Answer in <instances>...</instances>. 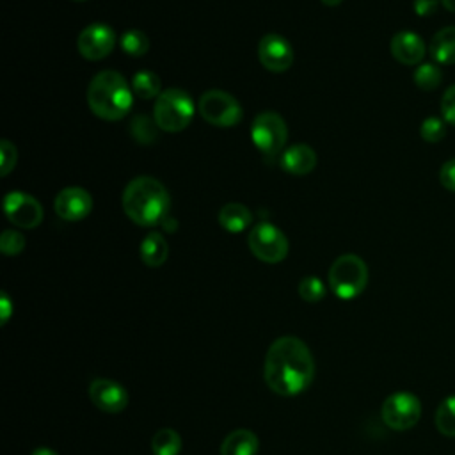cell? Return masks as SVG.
I'll return each instance as SVG.
<instances>
[{
    "mask_svg": "<svg viewBox=\"0 0 455 455\" xmlns=\"http://www.w3.org/2000/svg\"><path fill=\"white\" fill-rule=\"evenodd\" d=\"M132 91L133 94H137L142 100H151V98H158L162 92V84L156 73L153 71H137L132 78Z\"/></svg>",
    "mask_w": 455,
    "mask_h": 455,
    "instance_id": "cell-21",
    "label": "cell"
},
{
    "mask_svg": "<svg viewBox=\"0 0 455 455\" xmlns=\"http://www.w3.org/2000/svg\"><path fill=\"white\" fill-rule=\"evenodd\" d=\"M391 55L405 66L419 64V60L425 57V43L423 39L411 30L396 32L389 43Z\"/></svg>",
    "mask_w": 455,
    "mask_h": 455,
    "instance_id": "cell-15",
    "label": "cell"
},
{
    "mask_svg": "<svg viewBox=\"0 0 455 455\" xmlns=\"http://www.w3.org/2000/svg\"><path fill=\"white\" fill-rule=\"evenodd\" d=\"M0 307H2V313H0V322L5 323L12 313V302L9 299L7 293H2V299H0Z\"/></svg>",
    "mask_w": 455,
    "mask_h": 455,
    "instance_id": "cell-34",
    "label": "cell"
},
{
    "mask_svg": "<svg viewBox=\"0 0 455 455\" xmlns=\"http://www.w3.org/2000/svg\"><path fill=\"white\" fill-rule=\"evenodd\" d=\"M435 428L446 435V437H455V395L446 396L434 416Z\"/></svg>",
    "mask_w": 455,
    "mask_h": 455,
    "instance_id": "cell-23",
    "label": "cell"
},
{
    "mask_svg": "<svg viewBox=\"0 0 455 455\" xmlns=\"http://www.w3.org/2000/svg\"><path fill=\"white\" fill-rule=\"evenodd\" d=\"M323 5H329V7H336L338 4H341L343 0H320Z\"/></svg>",
    "mask_w": 455,
    "mask_h": 455,
    "instance_id": "cell-37",
    "label": "cell"
},
{
    "mask_svg": "<svg viewBox=\"0 0 455 455\" xmlns=\"http://www.w3.org/2000/svg\"><path fill=\"white\" fill-rule=\"evenodd\" d=\"M368 267L355 254H341L329 268V286L338 299L350 300L364 291Z\"/></svg>",
    "mask_w": 455,
    "mask_h": 455,
    "instance_id": "cell-5",
    "label": "cell"
},
{
    "mask_svg": "<svg viewBox=\"0 0 455 455\" xmlns=\"http://www.w3.org/2000/svg\"><path fill=\"white\" fill-rule=\"evenodd\" d=\"M293 48L286 37L279 34H265L258 44V59L265 69L283 73L293 64Z\"/></svg>",
    "mask_w": 455,
    "mask_h": 455,
    "instance_id": "cell-12",
    "label": "cell"
},
{
    "mask_svg": "<svg viewBox=\"0 0 455 455\" xmlns=\"http://www.w3.org/2000/svg\"><path fill=\"white\" fill-rule=\"evenodd\" d=\"M258 437L247 428L233 430L220 446V455H256L258 453Z\"/></svg>",
    "mask_w": 455,
    "mask_h": 455,
    "instance_id": "cell-18",
    "label": "cell"
},
{
    "mask_svg": "<svg viewBox=\"0 0 455 455\" xmlns=\"http://www.w3.org/2000/svg\"><path fill=\"white\" fill-rule=\"evenodd\" d=\"M4 212L14 226L27 229L37 228L44 215L39 201L21 190H12L5 196Z\"/></svg>",
    "mask_w": 455,
    "mask_h": 455,
    "instance_id": "cell-11",
    "label": "cell"
},
{
    "mask_svg": "<svg viewBox=\"0 0 455 455\" xmlns=\"http://www.w3.org/2000/svg\"><path fill=\"white\" fill-rule=\"evenodd\" d=\"M281 167L293 176H306L316 167V153L307 144H293L281 153Z\"/></svg>",
    "mask_w": 455,
    "mask_h": 455,
    "instance_id": "cell-16",
    "label": "cell"
},
{
    "mask_svg": "<svg viewBox=\"0 0 455 455\" xmlns=\"http://www.w3.org/2000/svg\"><path fill=\"white\" fill-rule=\"evenodd\" d=\"M76 2H82V0H76Z\"/></svg>",
    "mask_w": 455,
    "mask_h": 455,
    "instance_id": "cell-38",
    "label": "cell"
},
{
    "mask_svg": "<svg viewBox=\"0 0 455 455\" xmlns=\"http://www.w3.org/2000/svg\"><path fill=\"white\" fill-rule=\"evenodd\" d=\"M439 0H414V12L418 16H430L437 11Z\"/></svg>",
    "mask_w": 455,
    "mask_h": 455,
    "instance_id": "cell-33",
    "label": "cell"
},
{
    "mask_svg": "<svg viewBox=\"0 0 455 455\" xmlns=\"http://www.w3.org/2000/svg\"><path fill=\"white\" fill-rule=\"evenodd\" d=\"M32 455H59V453L50 450V448H37V450L32 451Z\"/></svg>",
    "mask_w": 455,
    "mask_h": 455,
    "instance_id": "cell-35",
    "label": "cell"
},
{
    "mask_svg": "<svg viewBox=\"0 0 455 455\" xmlns=\"http://www.w3.org/2000/svg\"><path fill=\"white\" fill-rule=\"evenodd\" d=\"M443 80V71L434 62H423L414 69V84L423 91L435 89Z\"/></svg>",
    "mask_w": 455,
    "mask_h": 455,
    "instance_id": "cell-24",
    "label": "cell"
},
{
    "mask_svg": "<svg viewBox=\"0 0 455 455\" xmlns=\"http://www.w3.org/2000/svg\"><path fill=\"white\" fill-rule=\"evenodd\" d=\"M197 110L208 124L220 126V128H229L238 124L243 116L242 105L238 103V100L233 94L220 89L204 91L199 98Z\"/></svg>",
    "mask_w": 455,
    "mask_h": 455,
    "instance_id": "cell-6",
    "label": "cell"
},
{
    "mask_svg": "<svg viewBox=\"0 0 455 455\" xmlns=\"http://www.w3.org/2000/svg\"><path fill=\"white\" fill-rule=\"evenodd\" d=\"M155 455H178L181 451V437L172 428H160L151 441Z\"/></svg>",
    "mask_w": 455,
    "mask_h": 455,
    "instance_id": "cell-22",
    "label": "cell"
},
{
    "mask_svg": "<svg viewBox=\"0 0 455 455\" xmlns=\"http://www.w3.org/2000/svg\"><path fill=\"white\" fill-rule=\"evenodd\" d=\"M155 126L156 123L148 119L146 116H139L133 119L132 123V135L139 140V142H151L155 139Z\"/></svg>",
    "mask_w": 455,
    "mask_h": 455,
    "instance_id": "cell-29",
    "label": "cell"
},
{
    "mask_svg": "<svg viewBox=\"0 0 455 455\" xmlns=\"http://www.w3.org/2000/svg\"><path fill=\"white\" fill-rule=\"evenodd\" d=\"M380 416L391 430H409L421 418V402L409 391H396L384 400Z\"/></svg>",
    "mask_w": 455,
    "mask_h": 455,
    "instance_id": "cell-9",
    "label": "cell"
},
{
    "mask_svg": "<svg viewBox=\"0 0 455 455\" xmlns=\"http://www.w3.org/2000/svg\"><path fill=\"white\" fill-rule=\"evenodd\" d=\"M89 396L100 411L108 414H117L128 405V391L110 379H94L89 386Z\"/></svg>",
    "mask_w": 455,
    "mask_h": 455,
    "instance_id": "cell-14",
    "label": "cell"
},
{
    "mask_svg": "<svg viewBox=\"0 0 455 455\" xmlns=\"http://www.w3.org/2000/svg\"><path fill=\"white\" fill-rule=\"evenodd\" d=\"M313 375L315 361L302 339L283 336L267 350L263 377L275 395L293 396L302 393L311 384Z\"/></svg>",
    "mask_w": 455,
    "mask_h": 455,
    "instance_id": "cell-1",
    "label": "cell"
},
{
    "mask_svg": "<svg viewBox=\"0 0 455 455\" xmlns=\"http://www.w3.org/2000/svg\"><path fill=\"white\" fill-rule=\"evenodd\" d=\"M439 181L446 190L455 192V158L443 164L439 171Z\"/></svg>",
    "mask_w": 455,
    "mask_h": 455,
    "instance_id": "cell-32",
    "label": "cell"
},
{
    "mask_svg": "<svg viewBox=\"0 0 455 455\" xmlns=\"http://www.w3.org/2000/svg\"><path fill=\"white\" fill-rule=\"evenodd\" d=\"M428 50L437 64H455V27L441 28L432 37Z\"/></svg>",
    "mask_w": 455,
    "mask_h": 455,
    "instance_id": "cell-20",
    "label": "cell"
},
{
    "mask_svg": "<svg viewBox=\"0 0 455 455\" xmlns=\"http://www.w3.org/2000/svg\"><path fill=\"white\" fill-rule=\"evenodd\" d=\"M441 114L448 124L455 126V84L450 85L441 98Z\"/></svg>",
    "mask_w": 455,
    "mask_h": 455,
    "instance_id": "cell-31",
    "label": "cell"
},
{
    "mask_svg": "<svg viewBox=\"0 0 455 455\" xmlns=\"http://www.w3.org/2000/svg\"><path fill=\"white\" fill-rule=\"evenodd\" d=\"M419 135L427 142H439L446 135V121L435 116H428L423 119L419 126Z\"/></svg>",
    "mask_w": 455,
    "mask_h": 455,
    "instance_id": "cell-27",
    "label": "cell"
},
{
    "mask_svg": "<svg viewBox=\"0 0 455 455\" xmlns=\"http://www.w3.org/2000/svg\"><path fill=\"white\" fill-rule=\"evenodd\" d=\"M55 213L68 222L85 219L92 210V197L82 187H66L53 199Z\"/></svg>",
    "mask_w": 455,
    "mask_h": 455,
    "instance_id": "cell-13",
    "label": "cell"
},
{
    "mask_svg": "<svg viewBox=\"0 0 455 455\" xmlns=\"http://www.w3.org/2000/svg\"><path fill=\"white\" fill-rule=\"evenodd\" d=\"M18 160V151L16 146L11 140H2L0 142V174L7 176Z\"/></svg>",
    "mask_w": 455,
    "mask_h": 455,
    "instance_id": "cell-30",
    "label": "cell"
},
{
    "mask_svg": "<svg viewBox=\"0 0 455 455\" xmlns=\"http://www.w3.org/2000/svg\"><path fill=\"white\" fill-rule=\"evenodd\" d=\"M121 48L132 57H142L149 50V39L142 30H126L121 36Z\"/></svg>",
    "mask_w": 455,
    "mask_h": 455,
    "instance_id": "cell-25",
    "label": "cell"
},
{
    "mask_svg": "<svg viewBox=\"0 0 455 455\" xmlns=\"http://www.w3.org/2000/svg\"><path fill=\"white\" fill-rule=\"evenodd\" d=\"M194 112L196 107L190 94L183 89L172 87L162 91L156 98L153 107V121L160 130L178 133L190 124Z\"/></svg>",
    "mask_w": 455,
    "mask_h": 455,
    "instance_id": "cell-4",
    "label": "cell"
},
{
    "mask_svg": "<svg viewBox=\"0 0 455 455\" xmlns=\"http://www.w3.org/2000/svg\"><path fill=\"white\" fill-rule=\"evenodd\" d=\"M169 256V243L160 233H148L140 242V259L148 267H160Z\"/></svg>",
    "mask_w": 455,
    "mask_h": 455,
    "instance_id": "cell-19",
    "label": "cell"
},
{
    "mask_svg": "<svg viewBox=\"0 0 455 455\" xmlns=\"http://www.w3.org/2000/svg\"><path fill=\"white\" fill-rule=\"evenodd\" d=\"M252 144L263 155H277L286 144L288 126L277 112H261L251 123Z\"/></svg>",
    "mask_w": 455,
    "mask_h": 455,
    "instance_id": "cell-7",
    "label": "cell"
},
{
    "mask_svg": "<svg viewBox=\"0 0 455 455\" xmlns=\"http://www.w3.org/2000/svg\"><path fill=\"white\" fill-rule=\"evenodd\" d=\"M219 224L229 233H242L252 224V213L242 203H228L219 212Z\"/></svg>",
    "mask_w": 455,
    "mask_h": 455,
    "instance_id": "cell-17",
    "label": "cell"
},
{
    "mask_svg": "<svg viewBox=\"0 0 455 455\" xmlns=\"http://www.w3.org/2000/svg\"><path fill=\"white\" fill-rule=\"evenodd\" d=\"M121 203L126 217L137 226H155L165 219L171 197L156 178L137 176L124 187Z\"/></svg>",
    "mask_w": 455,
    "mask_h": 455,
    "instance_id": "cell-2",
    "label": "cell"
},
{
    "mask_svg": "<svg viewBox=\"0 0 455 455\" xmlns=\"http://www.w3.org/2000/svg\"><path fill=\"white\" fill-rule=\"evenodd\" d=\"M76 46L87 60L105 59L116 46V32L107 23H91L78 34Z\"/></svg>",
    "mask_w": 455,
    "mask_h": 455,
    "instance_id": "cell-10",
    "label": "cell"
},
{
    "mask_svg": "<svg viewBox=\"0 0 455 455\" xmlns=\"http://www.w3.org/2000/svg\"><path fill=\"white\" fill-rule=\"evenodd\" d=\"M25 249V236L20 231L5 229L0 236V251L5 256H16Z\"/></svg>",
    "mask_w": 455,
    "mask_h": 455,
    "instance_id": "cell-28",
    "label": "cell"
},
{
    "mask_svg": "<svg viewBox=\"0 0 455 455\" xmlns=\"http://www.w3.org/2000/svg\"><path fill=\"white\" fill-rule=\"evenodd\" d=\"M87 105L100 119L119 121L133 105L132 84L114 69L100 71L89 82Z\"/></svg>",
    "mask_w": 455,
    "mask_h": 455,
    "instance_id": "cell-3",
    "label": "cell"
},
{
    "mask_svg": "<svg viewBox=\"0 0 455 455\" xmlns=\"http://www.w3.org/2000/svg\"><path fill=\"white\" fill-rule=\"evenodd\" d=\"M251 252L263 263H279L288 254L286 235L270 222H258L247 238Z\"/></svg>",
    "mask_w": 455,
    "mask_h": 455,
    "instance_id": "cell-8",
    "label": "cell"
},
{
    "mask_svg": "<svg viewBox=\"0 0 455 455\" xmlns=\"http://www.w3.org/2000/svg\"><path fill=\"white\" fill-rule=\"evenodd\" d=\"M299 295L306 300V302H318L323 299L325 295V284L320 277L316 275H306L300 279L299 283Z\"/></svg>",
    "mask_w": 455,
    "mask_h": 455,
    "instance_id": "cell-26",
    "label": "cell"
},
{
    "mask_svg": "<svg viewBox=\"0 0 455 455\" xmlns=\"http://www.w3.org/2000/svg\"><path fill=\"white\" fill-rule=\"evenodd\" d=\"M441 4H443L448 11L455 12V0H441Z\"/></svg>",
    "mask_w": 455,
    "mask_h": 455,
    "instance_id": "cell-36",
    "label": "cell"
}]
</instances>
